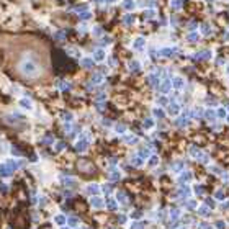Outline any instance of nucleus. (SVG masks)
<instances>
[{
  "instance_id": "f257e3e1",
  "label": "nucleus",
  "mask_w": 229,
  "mask_h": 229,
  "mask_svg": "<svg viewBox=\"0 0 229 229\" xmlns=\"http://www.w3.org/2000/svg\"><path fill=\"white\" fill-rule=\"evenodd\" d=\"M7 57L12 74L26 82L43 80L49 72L48 49L39 39H12L7 48Z\"/></svg>"
},
{
  "instance_id": "f03ea898",
  "label": "nucleus",
  "mask_w": 229,
  "mask_h": 229,
  "mask_svg": "<svg viewBox=\"0 0 229 229\" xmlns=\"http://www.w3.org/2000/svg\"><path fill=\"white\" fill-rule=\"evenodd\" d=\"M211 57H213V53L209 49H201V51H198V53L193 54L195 61H209Z\"/></svg>"
},
{
  "instance_id": "7ed1b4c3",
  "label": "nucleus",
  "mask_w": 229,
  "mask_h": 229,
  "mask_svg": "<svg viewBox=\"0 0 229 229\" xmlns=\"http://www.w3.org/2000/svg\"><path fill=\"white\" fill-rule=\"evenodd\" d=\"M144 48H146V38L144 36H137L133 41V49L136 51V53H141Z\"/></svg>"
},
{
  "instance_id": "20e7f679",
  "label": "nucleus",
  "mask_w": 229,
  "mask_h": 229,
  "mask_svg": "<svg viewBox=\"0 0 229 229\" xmlns=\"http://www.w3.org/2000/svg\"><path fill=\"white\" fill-rule=\"evenodd\" d=\"M175 54H178V48H162V49H159V56L162 57H173Z\"/></svg>"
},
{
  "instance_id": "39448f33",
  "label": "nucleus",
  "mask_w": 229,
  "mask_h": 229,
  "mask_svg": "<svg viewBox=\"0 0 229 229\" xmlns=\"http://www.w3.org/2000/svg\"><path fill=\"white\" fill-rule=\"evenodd\" d=\"M160 77H159L157 74H149L147 75V84L151 88H159V85H160Z\"/></svg>"
},
{
  "instance_id": "423d86ee",
  "label": "nucleus",
  "mask_w": 229,
  "mask_h": 229,
  "mask_svg": "<svg viewBox=\"0 0 229 229\" xmlns=\"http://www.w3.org/2000/svg\"><path fill=\"white\" fill-rule=\"evenodd\" d=\"M56 88L59 92H67V90H71L72 88V85H71V82L64 80V79H57L56 80Z\"/></svg>"
},
{
  "instance_id": "0eeeda50",
  "label": "nucleus",
  "mask_w": 229,
  "mask_h": 229,
  "mask_svg": "<svg viewBox=\"0 0 229 229\" xmlns=\"http://www.w3.org/2000/svg\"><path fill=\"white\" fill-rule=\"evenodd\" d=\"M93 61L95 62H103V61L106 59V51L103 49V48H98V49H95L93 51Z\"/></svg>"
},
{
  "instance_id": "6e6552de",
  "label": "nucleus",
  "mask_w": 229,
  "mask_h": 229,
  "mask_svg": "<svg viewBox=\"0 0 229 229\" xmlns=\"http://www.w3.org/2000/svg\"><path fill=\"white\" fill-rule=\"evenodd\" d=\"M159 90L162 92L164 95L169 93V92L172 90V79H164V80L160 82V85H159Z\"/></svg>"
},
{
  "instance_id": "1a4fd4ad",
  "label": "nucleus",
  "mask_w": 229,
  "mask_h": 229,
  "mask_svg": "<svg viewBox=\"0 0 229 229\" xmlns=\"http://www.w3.org/2000/svg\"><path fill=\"white\" fill-rule=\"evenodd\" d=\"M167 115H170V116H178L180 115V105L178 103H169V105H167Z\"/></svg>"
},
{
  "instance_id": "9d476101",
  "label": "nucleus",
  "mask_w": 229,
  "mask_h": 229,
  "mask_svg": "<svg viewBox=\"0 0 229 229\" xmlns=\"http://www.w3.org/2000/svg\"><path fill=\"white\" fill-rule=\"evenodd\" d=\"M188 123H190V118H188L185 113H183V115H178V116H177V120H175V126L177 128H185Z\"/></svg>"
},
{
  "instance_id": "9b49d317",
  "label": "nucleus",
  "mask_w": 229,
  "mask_h": 229,
  "mask_svg": "<svg viewBox=\"0 0 229 229\" xmlns=\"http://www.w3.org/2000/svg\"><path fill=\"white\" fill-rule=\"evenodd\" d=\"M172 88H175V90H183V88H185V80H183V77H180V75L173 77L172 79Z\"/></svg>"
},
{
  "instance_id": "f8f14e48",
  "label": "nucleus",
  "mask_w": 229,
  "mask_h": 229,
  "mask_svg": "<svg viewBox=\"0 0 229 229\" xmlns=\"http://www.w3.org/2000/svg\"><path fill=\"white\" fill-rule=\"evenodd\" d=\"M126 67H128V71L133 72V74H136V72H141V69H142V66H141V62H139V61H129Z\"/></svg>"
},
{
  "instance_id": "ddd939ff",
  "label": "nucleus",
  "mask_w": 229,
  "mask_h": 229,
  "mask_svg": "<svg viewBox=\"0 0 229 229\" xmlns=\"http://www.w3.org/2000/svg\"><path fill=\"white\" fill-rule=\"evenodd\" d=\"M80 66L84 67V69H93L95 61H93V57H82V59H80Z\"/></svg>"
},
{
  "instance_id": "4468645a",
  "label": "nucleus",
  "mask_w": 229,
  "mask_h": 229,
  "mask_svg": "<svg viewBox=\"0 0 229 229\" xmlns=\"http://www.w3.org/2000/svg\"><path fill=\"white\" fill-rule=\"evenodd\" d=\"M103 79H105V75H103L102 72H95V74L90 77V82H92L93 85H100V84L103 82Z\"/></svg>"
},
{
  "instance_id": "2eb2a0df",
  "label": "nucleus",
  "mask_w": 229,
  "mask_h": 229,
  "mask_svg": "<svg viewBox=\"0 0 229 229\" xmlns=\"http://www.w3.org/2000/svg\"><path fill=\"white\" fill-rule=\"evenodd\" d=\"M200 31H201V35H203V36H208V35H211V33H213V28H211L209 23H201V25H200Z\"/></svg>"
},
{
  "instance_id": "dca6fc26",
  "label": "nucleus",
  "mask_w": 229,
  "mask_h": 229,
  "mask_svg": "<svg viewBox=\"0 0 229 229\" xmlns=\"http://www.w3.org/2000/svg\"><path fill=\"white\" fill-rule=\"evenodd\" d=\"M121 21H123V25H126V26H131L136 21V17L134 15H131V13H126L123 18H121Z\"/></svg>"
},
{
  "instance_id": "f3484780",
  "label": "nucleus",
  "mask_w": 229,
  "mask_h": 229,
  "mask_svg": "<svg viewBox=\"0 0 229 229\" xmlns=\"http://www.w3.org/2000/svg\"><path fill=\"white\" fill-rule=\"evenodd\" d=\"M154 116H147V118H144V120H142V128H144V129H152V128H154Z\"/></svg>"
},
{
  "instance_id": "a211bd4d",
  "label": "nucleus",
  "mask_w": 229,
  "mask_h": 229,
  "mask_svg": "<svg viewBox=\"0 0 229 229\" xmlns=\"http://www.w3.org/2000/svg\"><path fill=\"white\" fill-rule=\"evenodd\" d=\"M20 106L23 110H33V103H31V100L30 98H20Z\"/></svg>"
},
{
  "instance_id": "6ab92c4d",
  "label": "nucleus",
  "mask_w": 229,
  "mask_h": 229,
  "mask_svg": "<svg viewBox=\"0 0 229 229\" xmlns=\"http://www.w3.org/2000/svg\"><path fill=\"white\" fill-rule=\"evenodd\" d=\"M136 5H137V2H134V0H124V2H123V8L126 12L134 10V8H136Z\"/></svg>"
},
{
  "instance_id": "aec40b11",
  "label": "nucleus",
  "mask_w": 229,
  "mask_h": 229,
  "mask_svg": "<svg viewBox=\"0 0 229 229\" xmlns=\"http://www.w3.org/2000/svg\"><path fill=\"white\" fill-rule=\"evenodd\" d=\"M61 120H62L64 123H72L74 115H72L71 111H62V113H61Z\"/></svg>"
},
{
  "instance_id": "412c9836",
  "label": "nucleus",
  "mask_w": 229,
  "mask_h": 229,
  "mask_svg": "<svg viewBox=\"0 0 229 229\" xmlns=\"http://www.w3.org/2000/svg\"><path fill=\"white\" fill-rule=\"evenodd\" d=\"M87 147H88V142H87V141H82V139H79V141L75 142V151H79V152H84Z\"/></svg>"
},
{
  "instance_id": "4be33fe9",
  "label": "nucleus",
  "mask_w": 229,
  "mask_h": 229,
  "mask_svg": "<svg viewBox=\"0 0 229 229\" xmlns=\"http://www.w3.org/2000/svg\"><path fill=\"white\" fill-rule=\"evenodd\" d=\"M67 54H69L71 57H77V59L80 57V51H79V48H72V46H71V48H67Z\"/></svg>"
},
{
  "instance_id": "5701e85b",
  "label": "nucleus",
  "mask_w": 229,
  "mask_h": 229,
  "mask_svg": "<svg viewBox=\"0 0 229 229\" xmlns=\"http://www.w3.org/2000/svg\"><path fill=\"white\" fill-rule=\"evenodd\" d=\"M198 39H200V35H198L196 31H190V33L187 35V41H188V43H196Z\"/></svg>"
},
{
  "instance_id": "b1692460",
  "label": "nucleus",
  "mask_w": 229,
  "mask_h": 229,
  "mask_svg": "<svg viewBox=\"0 0 229 229\" xmlns=\"http://www.w3.org/2000/svg\"><path fill=\"white\" fill-rule=\"evenodd\" d=\"M183 7V0H170V8L172 10H180Z\"/></svg>"
},
{
  "instance_id": "393cba45",
  "label": "nucleus",
  "mask_w": 229,
  "mask_h": 229,
  "mask_svg": "<svg viewBox=\"0 0 229 229\" xmlns=\"http://www.w3.org/2000/svg\"><path fill=\"white\" fill-rule=\"evenodd\" d=\"M203 116L206 118L208 121H215L216 120V111H213V110H206V111L203 113Z\"/></svg>"
},
{
  "instance_id": "a878e982",
  "label": "nucleus",
  "mask_w": 229,
  "mask_h": 229,
  "mask_svg": "<svg viewBox=\"0 0 229 229\" xmlns=\"http://www.w3.org/2000/svg\"><path fill=\"white\" fill-rule=\"evenodd\" d=\"M84 10H88V5H85V4H80V5H75V7H71V12H75V13H80V12H84Z\"/></svg>"
},
{
  "instance_id": "bb28decb",
  "label": "nucleus",
  "mask_w": 229,
  "mask_h": 229,
  "mask_svg": "<svg viewBox=\"0 0 229 229\" xmlns=\"http://www.w3.org/2000/svg\"><path fill=\"white\" fill-rule=\"evenodd\" d=\"M113 129H115V133H118V134H124V133H126V126H124L123 123H116L115 126H113Z\"/></svg>"
},
{
  "instance_id": "cd10ccee",
  "label": "nucleus",
  "mask_w": 229,
  "mask_h": 229,
  "mask_svg": "<svg viewBox=\"0 0 229 229\" xmlns=\"http://www.w3.org/2000/svg\"><path fill=\"white\" fill-rule=\"evenodd\" d=\"M90 18H92V12L90 10H84V12H80V13H79V20H82V21L90 20Z\"/></svg>"
},
{
  "instance_id": "c85d7f7f",
  "label": "nucleus",
  "mask_w": 229,
  "mask_h": 229,
  "mask_svg": "<svg viewBox=\"0 0 229 229\" xmlns=\"http://www.w3.org/2000/svg\"><path fill=\"white\" fill-rule=\"evenodd\" d=\"M152 115H154V118H157V120H162V118L165 116V113H164V110H162V108H154Z\"/></svg>"
},
{
  "instance_id": "c756f323",
  "label": "nucleus",
  "mask_w": 229,
  "mask_h": 229,
  "mask_svg": "<svg viewBox=\"0 0 229 229\" xmlns=\"http://www.w3.org/2000/svg\"><path fill=\"white\" fill-rule=\"evenodd\" d=\"M79 139H82V141H87V142H90V139H92V134L88 133V131H82V133L79 134Z\"/></svg>"
},
{
  "instance_id": "7c9ffc66",
  "label": "nucleus",
  "mask_w": 229,
  "mask_h": 229,
  "mask_svg": "<svg viewBox=\"0 0 229 229\" xmlns=\"http://www.w3.org/2000/svg\"><path fill=\"white\" fill-rule=\"evenodd\" d=\"M157 105L159 106H167V105H169V98H167L165 95H160L157 98Z\"/></svg>"
},
{
  "instance_id": "2f4dec72",
  "label": "nucleus",
  "mask_w": 229,
  "mask_h": 229,
  "mask_svg": "<svg viewBox=\"0 0 229 229\" xmlns=\"http://www.w3.org/2000/svg\"><path fill=\"white\" fill-rule=\"evenodd\" d=\"M54 39L56 41H64L66 39V31H56L54 33Z\"/></svg>"
},
{
  "instance_id": "473e14b6",
  "label": "nucleus",
  "mask_w": 229,
  "mask_h": 229,
  "mask_svg": "<svg viewBox=\"0 0 229 229\" xmlns=\"http://www.w3.org/2000/svg\"><path fill=\"white\" fill-rule=\"evenodd\" d=\"M110 43H111V38H110V36H103V38H100L98 39V44L102 46H106V44H110Z\"/></svg>"
},
{
  "instance_id": "72a5a7b5",
  "label": "nucleus",
  "mask_w": 229,
  "mask_h": 229,
  "mask_svg": "<svg viewBox=\"0 0 229 229\" xmlns=\"http://www.w3.org/2000/svg\"><path fill=\"white\" fill-rule=\"evenodd\" d=\"M228 116V111H226V108H218V111H216V118H226Z\"/></svg>"
},
{
  "instance_id": "f704fd0d",
  "label": "nucleus",
  "mask_w": 229,
  "mask_h": 229,
  "mask_svg": "<svg viewBox=\"0 0 229 229\" xmlns=\"http://www.w3.org/2000/svg\"><path fill=\"white\" fill-rule=\"evenodd\" d=\"M144 17L146 18H154L155 17V10H154V8H146V10H144Z\"/></svg>"
},
{
  "instance_id": "c9c22d12",
  "label": "nucleus",
  "mask_w": 229,
  "mask_h": 229,
  "mask_svg": "<svg viewBox=\"0 0 229 229\" xmlns=\"http://www.w3.org/2000/svg\"><path fill=\"white\" fill-rule=\"evenodd\" d=\"M92 33H93V36H95V38H100V36H102V33H103V30H102V26H93Z\"/></svg>"
},
{
  "instance_id": "e433bc0d",
  "label": "nucleus",
  "mask_w": 229,
  "mask_h": 229,
  "mask_svg": "<svg viewBox=\"0 0 229 229\" xmlns=\"http://www.w3.org/2000/svg\"><path fill=\"white\" fill-rule=\"evenodd\" d=\"M198 28V23H196V21H188V25H187V30H188V33H190V31H195V30H196Z\"/></svg>"
},
{
  "instance_id": "4c0bfd02",
  "label": "nucleus",
  "mask_w": 229,
  "mask_h": 229,
  "mask_svg": "<svg viewBox=\"0 0 229 229\" xmlns=\"http://www.w3.org/2000/svg\"><path fill=\"white\" fill-rule=\"evenodd\" d=\"M124 141H126L128 144H136L139 139H137V136H126V137H124Z\"/></svg>"
},
{
  "instance_id": "58836bf2",
  "label": "nucleus",
  "mask_w": 229,
  "mask_h": 229,
  "mask_svg": "<svg viewBox=\"0 0 229 229\" xmlns=\"http://www.w3.org/2000/svg\"><path fill=\"white\" fill-rule=\"evenodd\" d=\"M43 142H44V144H53V142H54V137L51 136V134H46V136L43 137Z\"/></svg>"
},
{
  "instance_id": "ea45409f",
  "label": "nucleus",
  "mask_w": 229,
  "mask_h": 229,
  "mask_svg": "<svg viewBox=\"0 0 229 229\" xmlns=\"http://www.w3.org/2000/svg\"><path fill=\"white\" fill-rule=\"evenodd\" d=\"M82 131H84V129H80V126H79V124H75V126H74V128H72V131H71V136H72V137H74V136H75V134H80V133H82Z\"/></svg>"
},
{
  "instance_id": "a19ab883",
  "label": "nucleus",
  "mask_w": 229,
  "mask_h": 229,
  "mask_svg": "<svg viewBox=\"0 0 229 229\" xmlns=\"http://www.w3.org/2000/svg\"><path fill=\"white\" fill-rule=\"evenodd\" d=\"M72 128H74V126H72L71 123H64V128H62V129H64V133H66V134H71Z\"/></svg>"
},
{
  "instance_id": "79ce46f5",
  "label": "nucleus",
  "mask_w": 229,
  "mask_h": 229,
  "mask_svg": "<svg viewBox=\"0 0 229 229\" xmlns=\"http://www.w3.org/2000/svg\"><path fill=\"white\" fill-rule=\"evenodd\" d=\"M95 106L97 110H103L105 108V100H95Z\"/></svg>"
},
{
  "instance_id": "37998d69",
  "label": "nucleus",
  "mask_w": 229,
  "mask_h": 229,
  "mask_svg": "<svg viewBox=\"0 0 229 229\" xmlns=\"http://www.w3.org/2000/svg\"><path fill=\"white\" fill-rule=\"evenodd\" d=\"M190 154L195 155V157H200V151H198L196 146H191V147H190Z\"/></svg>"
},
{
  "instance_id": "c03bdc74",
  "label": "nucleus",
  "mask_w": 229,
  "mask_h": 229,
  "mask_svg": "<svg viewBox=\"0 0 229 229\" xmlns=\"http://www.w3.org/2000/svg\"><path fill=\"white\" fill-rule=\"evenodd\" d=\"M62 149H66V142H64V141H57L56 142V151H62Z\"/></svg>"
},
{
  "instance_id": "a18cd8bd",
  "label": "nucleus",
  "mask_w": 229,
  "mask_h": 229,
  "mask_svg": "<svg viewBox=\"0 0 229 229\" xmlns=\"http://www.w3.org/2000/svg\"><path fill=\"white\" fill-rule=\"evenodd\" d=\"M102 124H105V126H108V128L115 126V123H113L111 120H106V118H103V120H102Z\"/></svg>"
},
{
  "instance_id": "49530a36",
  "label": "nucleus",
  "mask_w": 229,
  "mask_h": 229,
  "mask_svg": "<svg viewBox=\"0 0 229 229\" xmlns=\"http://www.w3.org/2000/svg\"><path fill=\"white\" fill-rule=\"evenodd\" d=\"M139 155H142V157H147V155H149V149H147V147L139 149Z\"/></svg>"
},
{
  "instance_id": "de8ad7c7",
  "label": "nucleus",
  "mask_w": 229,
  "mask_h": 229,
  "mask_svg": "<svg viewBox=\"0 0 229 229\" xmlns=\"http://www.w3.org/2000/svg\"><path fill=\"white\" fill-rule=\"evenodd\" d=\"M108 66L115 67V66H116V59H115V57H108Z\"/></svg>"
},
{
  "instance_id": "09e8293b",
  "label": "nucleus",
  "mask_w": 229,
  "mask_h": 229,
  "mask_svg": "<svg viewBox=\"0 0 229 229\" xmlns=\"http://www.w3.org/2000/svg\"><path fill=\"white\" fill-rule=\"evenodd\" d=\"M12 93H13V95H18V87H17V85H12Z\"/></svg>"
},
{
  "instance_id": "8fccbe9b",
  "label": "nucleus",
  "mask_w": 229,
  "mask_h": 229,
  "mask_svg": "<svg viewBox=\"0 0 229 229\" xmlns=\"http://www.w3.org/2000/svg\"><path fill=\"white\" fill-rule=\"evenodd\" d=\"M85 87H87V90H93V84H92V82H87Z\"/></svg>"
},
{
  "instance_id": "3c124183",
  "label": "nucleus",
  "mask_w": 229,
  "mask_h": 229,
  "mask_svg": "<svg viewBox=\"0 0 229 229\" xmlns=\"http://www.w3.org/2000/svg\"><path fill=\"white\" fill-rule=\"evenodd\" d=\"M92 2H95V4H105L106 0H92Z\"/></svg>"
},
{
  "instance_id": "603ef678",
  "label": "nucleus",
  "mask_w": 229,
  "mask_h": 229,
  "mask_svg": "<svg viewBox=\"0 0 229 229\" xmlns=\"http://www.w3.org/2000/svg\"><path fill=\"white\" fill-rule=\"evenodd\" d=\"M218 64H219V66H221V64H224V59H222V57H219V59H218Z\"/></svg>"
},
{
  "instance_id": "864d4df0",
  "label": "nucleus",
  "mask_w": 229,
  "mask_h": 229,
  "mask_svg": "<svg viewBox=\"0 0 229 229\" xmlns=\"http://www.w3.org/2000/svg\"><path fill=\"white\" fill-rule=\"evenodd\" d=\"M172 25H177V17H172Z\"/></svg>"
},
{
  "instance_id": "5fc2aeb1",
  "label": "nucleus",
  "mask_w": 229,
  "mask_h": 229,
  "mask_svg": "<svg viewBox=\"0 0 229 229\" xmlns=\"http://www.w3.org/2000/svg\"><path fill=\"white\" fill-rule=\"evenodd\" d=\"M116 0H106V4H115Z\"/></svg>"
},
{
  "instance_id": "6e6d98bb",
  "label": "nucleus",
  "mask_w": 229,
  "mask_h": 229,
  "mask_svg": "<svg viewBox=\"0 0 229 229\" xmlns=\"http://www.w3.org/2000/svg\"><path fill=\"white\" fill-rule=\"evenodd\" d=\"M226 121H228V123H229V115H228V116H226Z\"/></svg>"
},
{
  "instance_id": "4d7b16f0",
  "label": "nucleus",
  "mask_w": 229,
  "mask_h": 229,
  "mask_svg": "<svg viewBox=\"0 0 229 229\" xmlns=\"http://www.w3.org/2000/svg\"><path fill=\"white\" fill-rule=\"evenodd\" d=\"M226 71H228V74H229V66H228V69H226Z\"/></svg>"
},
{
  "instance_id": "13d9d810",
  "label": "nucleus",
  "mask_w": 229,
  "mask_h": 229,
  "mask_svg": "<svg viewBox=\"0 0 229 229\" xmlns=\"http://www.w3.org/2000/svg\"><path fill=\"white\" fill-rule=\"evenodd\" d=\"M206 2H215V0H206Z\"/></svg>"
}]
</instances>
